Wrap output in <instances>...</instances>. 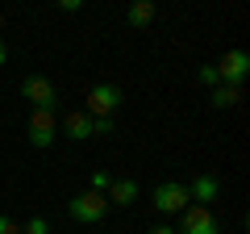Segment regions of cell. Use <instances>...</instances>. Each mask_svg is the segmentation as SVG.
Instances as JSON below:
<instances>
[{
  "mask_svg": "<svg viewBox=\"0 0 250 234\" xmlns=\"http://www.w3.org/2000/svg\"><path fill=\"white\" fill-rule=\"evenodd\" d=\"M67 213H71L80 226H96V222H104L108 201L100 197V192H75V197L67 201Z\"/></svg>",
  "mask_w": 250,
  "mask_h": 234,
  "instance_id": "6da1fadb",
  "label": "cell"
},
{
  "mask_svg": "<svg viewBox=\"0 0 250 234\" xmlns=\"http://www.w3.org/2000/svg\"><path fill=\"white\" fill-rule=\"evenodd\" d=\"M121 105H125V92L117 88V84H92L88 88V109H83V113L88 117H113Z\"/></svg>",
  "mask_w": 250,
  "mask_h": 234,
  "instance_id": "7a4b0ae2",
  "label": "cell"
},
{
  "mask_svg": "<svg viewBox=\"0 0 250 234\" xmlns=\"http://www.w3.org/2000/svg\"><path fill=\"white\" fill-rule=\"evenodd\" d=\"M25 138H29V146H38V151H46V146L59 138V117H54V109H34V113H29Z\"/></svg>",
  "mask_w": 250,
  "mask_h": 234,
  "instance_id": "3957f363",
  "label": "cell"
},
{
  "mask_svg": "<svg viewBox=\"0 0 250 234\" xmlns=\"http://www.w3.org/2000/svg\"><path fill=\"white\" fill-rule=\"evenodd\" d=\"M213 67H217V80L225 88H242V80L250 75V54L246 50H225L221 63H213Z\"/></svg>",
  "mask_w": 250,
  "mask_h": 234,
  "instance_id": "277c9868",
  "label": "cell"
},
{
  "mask_svg": "<svg viewBox=\"0 0 250 234\" xmlns=\"http://www.w3.org/2000/svg\"><path fill=\"white\" fill-rule=\"evenodd\" d=\"M188 205H192V201H188V184L184 180L154 184V209H159V213H184Z\"/></svg>",
  "mask_w": 250,
  "mask_h": 234,
  "instance_id": "5b68a950",
  "label": "cell"
},
{
  "mask_svg": "<svg viewBox=\"0 0 250 234\" xmlns=\"http://www.w3.org/2000/svg\"><path fill=\"white\" fill-rule=\"evenodd\" d=\"M175 234H221V222H217L213 209L188 205L184 213H179V230H175Z\"/></svg>",
  "mask_w": 250,
  "mask_h": 234,
  "instance_id": "8992f818",
  "label": "cell"
},
{
  "mask_svg": "<svg viewBox=\"0 0 250 234\" xmlns=\"http://www.w3.org/2000/svg\"><path fill=\"white\" fill-rule=\"evenodd\" d=\"M21 96L34 109H54L59 88H54V80H46V75H25V80H21Z\"/></svg>",
  "mask_w": 250,
  "mask_h": 234,
  "instance_id": "52a82bcc",
  "label": "cell"
},
{
  "mask_svg": "<svg viewBox=\"0 0 250 234\" xmlns=\"http://www.w3.org/2000/svg\"><path fill=\"white\" fill-rule=\"evenodd\" d=\"M217 197H221V180H217L213 171H200L196 180L188 184V201H192V205H205L208 209Z\"/></svg>",
  "mask_w": 250,
  "mask_h": 234,
  "instance_id": "ba28073f",
  "label": "cell"
},
{
  "mask_svg": "<svg viewBox=\"0 0 250 234\" xmlns=\"http://www.w3.org/2000/svg\"><path fill=\"white\" fill-rule=\"evenodd\" d=\"M62 134L71 138V142H88V138H96V121H92L83 109H75V113L62 117Z\"/></svg>",
  "mask_w": 250,
  "mask_h": 234,
  "instance_id": "9c48e42d",
  "label": "cell"
},
{
  "mask_svg": "<svg viewBox=\"0 0 250 234\" xmlns=\"http://www.w3.org/2000/svg\"><path fill=\"white\" fill-rule=\"evenodd\" d=\"M154 17H159V4L154 0H138V4L125 9V25H134V29H146Z\"/></svg>",
  "mask_w": 250,
  "mask_h": 234,
  "instance_id": "30bf717a",
  "label": "cell"
},
{
  "mask_svg": "<svg viewBox=\"0 0 250 234\" xmlns=\"http://www.w3.org/2000/svg\"><path fill=\"white\" fill-rule=\"evenodd\" d=\"M104 201H108V205L129 209V205L138 201V184H134V180H113V184H108V192H104Z\"/></svg>",
  "mask_w": 250,
  "mask_h": 234,
  "instance_id": "8fae6325",
  "label": "cell"
},
{
  "mask_svg": "<svg viewBox=\"0 0 250 234\" xmlns=\"http://www.w3.org/2000/svg\"><path fill=\"white\" fill-rule=\"evenodd\" d=\"M208 105H213V109H233V105H238V88H225V84H217L213 96H208Z\"/></svg>",
  "mask_w": 250,
  "mask_h": 234,
  "instance_id": "7c38bea8",
  "label": "cell"
},
{
  "mask_svg": "<svg viewBox=\"0 0 250 234\" xmlns=\"http://www.w3.org/2000/svg\"><path fill=\"white\" fill-rule=\"evenodd\" d=\"M21 234H50V222H46V217H29V222L21 226Z\"/></svg>",
  "mask_w": 250,
  "mask_h": 234,
  "instance_id": "4fadbf2b",
  "label": "cell"
},
{
  "mask_svg": "<svg viewBox=\"0 0 250 234\" xmlns=\"http://www.w3.org/2000/svg\"><path fill=\"white\" fill-rule=\"evenodd\" d=\"M108 184H113V176H104V171H92V188H88V192H100V197H104Z\"/></svg>",
  "mask_w": 250,
  "mask_h": 234,
  "instance_id": "5bb4252c",
  "label": "cell"
},
{
  "mask_svg": "<svg viewBox=\"0 0 250 234\" xmlns=\"http://www.w3.org/2000/svg\"><path fill=\"white\" fill-rule=\"evenodd\" d=\"M196 80H200V84H208V88H217V84H221V80H217V67H200Z\"/></svg>",
  "mask_w": 250,
  "mask_h": 234,
  "instance_id": "9a60e30c",
  "label": "cell"
},
{
  "mask_svg": "<svg viewBox=\"0 0 250 234\" xmlns=\"http://www.w3.org/2000/svg\"><path fill=\"white\" fill-rule=\"evenodd\" d=\"M0 234H21V222H13L9 213H0Z\"/></svg>",
  "mask_w": 250,
  "mask_h": 234,
  "instance_id": "2e32d148",
  "label": "cell"
},
{
  "mask_svg": "<svg viewBox=\"0 0 250 234\" xmlns=\"http://www.w3.org/2000/svg\"><path fill=\"white\" fill-rule=\"evenodd\" d=\"M96 121V134H113V117H92Z\"/></svg>",
  "mask_w": 250,
  "mask_h": 234,
  "instance_id": "e0dca14e",
  "label": "cell"
},
{
  "mask_svg": "<svg viewBox=\"0 0 250 234\" xmlns=\"http://www.w3.org/2000/svg\"><path fill=\"white\" fill-rule=\"evenodd\" d=\"M59 9H62V13H80L83 4H80V0H59Z\"/></svg>",
  "mask_w": 250,
  "mask_h": 234,
  "instance_id": "ac0fdd59",
  "label": "cell"
},
{
  "mask_svg": "<svg viewBox=\"0 0 250 234\" xmlns=\"http://www.w3.org/2000/svg\"><path fill=\"white\" fill-rule=\"evenodd\" d=\"M146 234H175L171 226H154V230H146Z\"/></svg>",
  "mask_w": 250,
  "mask_h": 234,
  "instance_id": "d6986e66",
  "label": "cell"
},
{
  "mask_svg": "<svg viewBox=\"0 0 250 234\" xmlns=\"http://www.w3.org/2000/svg\"><path fill=\"white\" fill-rule=\"evenodd\" d=\"M4 63H9V46L0 42V67H4Z\"/></svg>",
  "mask_w": 250,
  "mask_h": 234,
  "instance_id": "ffe728a7",
  "label": "cell"
},
{
  "mask_svg": "<svg viewBox=\"0 0 250 234\" xmlns=\"http://www.w3.org/2000/svg\"><path fill=\"white\" fill-rule=\"evenodd\" d=\"M0 29H4V13H0Z\"/></svg>",
  "mask_w": 250,
  "mask_h": 234,
  "instance_id": "44dd1931",
  "label": "cell"
}]
</instances>
